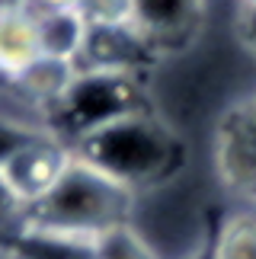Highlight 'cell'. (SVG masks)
I'll list each match as a JSON object with an SVG mask.
<instances>
[{"label":"cell","instance_id":"cell-14","mask_svg":"<svg viewBox=\"0 0 256 259\" xmlns=\"http://www.w3.org/2000/svg\"><path fill=\"white\" fill-rule=\"evenodd\" d=\"M42 132L38 128H29L23 122H10V118H0V163L7 157H13L23 144H29L32 138H38Z\"/></svg>","mask_w":256,"mask_h":259},{"label":"cell","instance_id":"cell-13","mask_svg":"<svg viewBox=\"0 0 256 259\" xmlns=\"http://www.w3.org/2000/svg\"><path fill=\"white\" fill-rule=\"evenodd\" d=\"M26 211H29V208L23 205V198L16 195V189L10 186V179H7V173H4V166H0V234L10 231L13 224L23 227Z\"/></svg>","mask_w":256,"mask_h":259},{"label":"cell","instance_id":"cell-5","mask_svg":"<svg viewBox=\"0 0 256 259\" xmlns=\"http://www.w3.org/2000/svg\"><path fill=\"white\" fill-rule=\"evenodd\" d=\"M71 157H74L71 147L52 138L48 132H42L38 138L19 147L13 157H7L0 166H4L10 186L16 189V195L23 198V205L32 208L55 189V183L71 163Z\"/></svg>","mask_w":256,"mask_h":259},{"label":"cell","instance_id":"cell-15","mask_svg":"<svg viewBox=\"0 0 256 259\" xmlns=\"http://www.w3.org/2000/svg\"><path fill=\"white\" fill-rule=\"evenodd\" d=\"M240 42L256 55V10H240Z\"/></svg>","mask_w":256,"mask_h":259},{"label":"cell","instance_id":"cell-9","mask_svg":"<svg viewBox=\"0 0 256 259\" xmlns=\"http://www.w3.org/2000/svg\"><path fill=\"white\" fill-rule=\"evenodd\" d=\"M77 71H80L77 64L55 61V58H38V61L29 67L23 77H16L13 87L23 96H29L32 103H38L42 109H48L52 103L61 99V93H64L67 87H71V80L77 77Z\"/></svg>","mask_w":256,"mask_h":259},{"label":"cell","instance_id":"cell-4","mask_svg":"<svg viewBox=\"0 0 256 259\" xmlns=\"http://www.w3.org/2000/svg\"><path fill=\"white\" fill-rule=\"evenodd\" d=\"M215 160L234 192L256 198V96L228 109L215 141Z\"/></svg>","mask_w":256,"mask_h":259},{"label":"cell","instance_id":"cell-7","mask_svg":"<svg viewBox=\"0 0 256 259\" xmlns=\"http://www.w3.org/2000/svg\"><path fill=\"white\" fill-rule=\"evenodd\" d=\"M38 58L42 45H38L35 13L26 7V0L0 4V74L16 83V77H23Z\"/></svg>","mask_w":256,"mask_h":259},{"label":"cell","instance_id":"cell-11","mask_svg":"<svg viewBox=\"0 0 256 259\" xmlns=\"http://www.w3.org/2000/svg\"><path fill=\"white\" fill-rule=\"evenodd\" d=\"M93 253H96V259H154V253L141 243V237H138L128 224L103 234L100 240H96Z\"/></svg>","mask_w":256,"mask_h":259},{"label":"cell","instance_id":"cell-18","mask_svg":"<svg viewBox=\"0 0 256 259\" xmlns=\"http://www.w3.org/2000/svg\"><path fill=\"white\" fill-rule=\"evenodd\" d=\"M7 87H13V83H10V80H7L4 74H0V90H7Z\"/></svg>","mask_w":256,"mask_h":259},{"label":"cell","instance_id":"cell-19","mask_svg":"<svg viewBox=\"0 0 256 259\" xmlns=\"http://www.w3.org/2000/svg\"><path fill=\"white\" fill-rule=\"evenodd\" d=\"M202 259H208V256H202Z\"/></svg>","mask_w":256,"mask_h":259},{"label":"cell","instance_id":"cell-8","mask_svg":"<svg viewBox=\"0 0 256 259\" xmlns=\"http://www.w3.org/2000/svg\"><path fill=\"white\" fill-rule=\"evenodd\" d=\"M35 26H38L42 58H55V61H67V64L80 67L83 52H87V45H90V32H93L80 10L35 13Z\"/></svg>","mask_w":256,"mask_h":259},{"label":"cell","instance_id":"cell-10","mask_svg":"<svg viewBox=\"0 0 256 259\" xmlns=\"http://www.w3.org/2000/svg\"><path fill=\"white\" fill-rule=\"evenodd\" d=\"M208 259H256V214L240 211L224 221Z\"/></svg>","mask_w":256,"mask_h":259},{"label":"cell","instance_id":"cell-17","mask_svg":"<svg viewBox=\"0 0 256 259\" xmlns=\"http://www.w3.org/2000/svg\"><path fill=\"white\" fill-rule=\"evenodd\" d=\"M243 4V10H256V0H240Z\"/></svg>","mask_w":256,"mask_h":259},{"label":"cell","instance_id":"cell-12","mask_svg":"<svg viewBox=\"0 0 256 259\" xmlns=\"http://www.w3.org/2000/svg\"><path fill=\"white\" fill-rule=\"evenodd\" d=\"M90 29H132V0H80Z\"/></svg>","mask_w":256,"mask_h":259},{"label":"cell","instance_id":"cell-2","mask_svg":"<svg viewBox=\"0 0 256 259\" xmlns=\"http://www.w3.org/2000/svg\"><path fill=\"white\" fill-rule=\"evenodd\" d=\"M71 151L128 192L157 186L183 163V144L176 132L147 109L87 135Z\"/></svg>","mask_w":256,"mask_h":259},{"label":"cell","instance_id":"cell-1","mask_svg":"<svg viewBox=\"0 0 256 259\" xmlns=\"http://www.w3.org/2000/svg\"><path fill=\"white\" fill-rule=\"evenodd\" d=\"M132 198L135 192L112 183L106 173L74 154L55 189L26 211L23 227L96 246L103 234L128 224Z\"/></svg>","mask_w":256,"mask_h":259},{"label":"cell","instance_id":"cell-6","mask_svg":"<svg viewBox=\"0 0 256 259\" xmlns=\"http://www.w3.org/2000/svg\"><path fill=\"white\" fill-rule=\"evenodd\" d=\"M205 0H132V32L157 52L195 32Z\"/></svg>","mask_w":256,"mask_h":259},{"label":"cell","instance_id":"cell-3","mask_svg":"<svg viewBox=\"0 0 256 259\" xmlns=\"http://www.w3.org/2000/svg\"><path fill=\"white\" fill-rule=\"evenodd\" d=\"M141 83L135 71H109V67H80L71 87L58 103L45 109V132L61 144L74 147L87 135L119 122V118L141 112Z\"/></svg>","mask_w":256,"mask_h":259},{"label":"cell","instance_id":"cell-16","mask_svg":"<svg viewBox=\"0 0 256 259\" xmlns=\"http://www.w3.org/2000/svg\"><path fill=\"white\" fill-rule=\"evenodd\" d=\"M32 13H55V10H80V0H26Z\"/></svg>","mask_w":256,"mask_h":259}]
</instances>
